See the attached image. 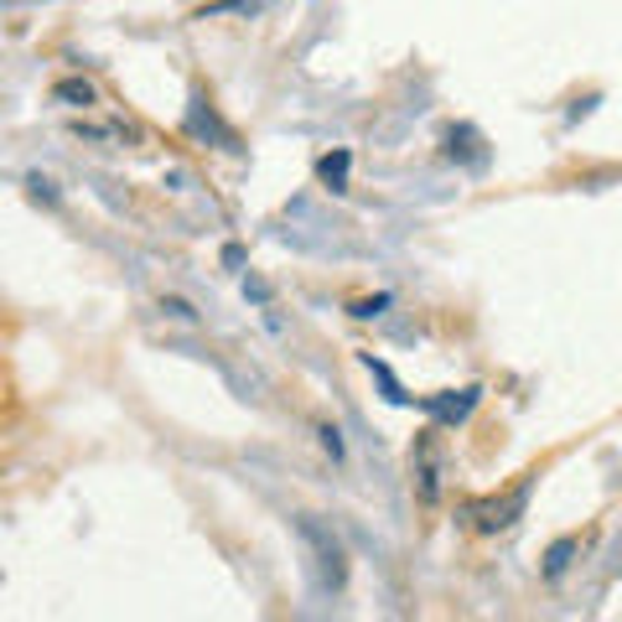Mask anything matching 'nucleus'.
Returning a JSON list of instances; mask_svg holds the SVG:
<instances>
[{"label": "nucleus", "mask_w": 622, "mask_h": 622, "mask_svg": "<svg viewBox=\"0 0 622 622\" xmlns=\"http://www.w3.org/2000/svg\"><path fill=\"white\" fill-rule=\"evenodd\" d=\"M565 555H571V540H565V545H555V550H550V576H555V571H561V565H565Z\"/></svg>", "instance_id": "nucleus-5"}, {"label": "nucleus", "mask_w": 622, "mask_h": 622, "mask_svg": "<svg viewBox=\"0 0 622 622\" xmlns=\"http://www.w3.org/2000/svg\"><path fill=\"white\" fill-rule=\"evenodd\" d=\"M52 93H58V105H68V109H89L93 105V83H89V78H62Z\"/></svg>", "instance_id": "nucleus-2"}, {"label": "nucleus", "mask_w": 622, "mask_h": 622, "mask_svg": "<svg viewBox=\"0 0 622 622\" xmlns=\"http://www.w3.org/2000/svg\"><path fill=\"white\" fill-rule=\"evenodd\" d=\"M519 509H524V487H519L514 498H503V503H477L472 514H477V524H483V530H503V524H514Z\"/></svg>", "instance_id": "nucleus-1"}, {"label": "nucleus", "mask_w": 622, "mask_h": 622, "mask_svg": "<svg viewBox=\"0 0 622 622\" xmlns=\"http://www.w3.org/2000/svg\"><path fill=\"white\" fill-rule=\"evenodd\" d=\"M343 171H348V151H337V156H327V161H322V177H327L333 187H343Z\"/></svg>", "instance_id": "nucleus-3"}, {"label": "nucleus", "mask_w": 622, "mask_h": 622, "mask_svg": "<svg viewBox=\"0 0 622 622\" xmlns=\"http://www.w3.org/2000/svg\"><path fill=\"white\" fill-rule=\"evenodd\" d=\"M73 130H78V136H89V140H109V136H120V125H93V120H78Z\"/></svg>", "instance_id": "nucleus-4"}]
</instances>
